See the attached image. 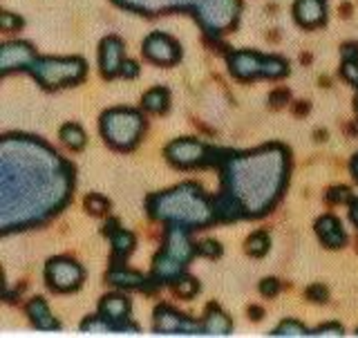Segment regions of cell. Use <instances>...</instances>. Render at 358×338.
<instances>
[{
    "label": "cell",
    "mask_w": 358,
    "mask_h": 338,
    "mask_svg": "<svg viewBox=\"0 0 358 338\" xmlns=\"http://www.w3.org/2000/svg\"><path fill=\"white\" fill-rule=\"evenodd\" d=\"M143 56L152 63H159V65H173L179 61V45L168 36V34L162 31H152L148 38L143 41Z\"/></svg>",
    "instance_id": "10"
},
{
    "label": "cell",
    "mask_w": 358,
    "mask_h": 338,
    "mask_svg": "<svg viewBox=\"0 0 358 338\" xmlns=\"http://www.w3.org/2000/svg\"><path fill=\"white\" fill-rule=\"evenodd\" d=\"M350 218H352V222L356 224V227H358V199H352L350 202Z\"/></svg>",
    "instance_id": "38"
},
{
    "label": "cell",
    "mask_w": 358,
    "mask_h": 338,
    "mask_svg": "<svg viewBox=\"0 0 358 338\" xmlns=\"http://www.w3.org/2000/svg\"><path fill=\"white\" fill-rule=\"evenodd\" d=\"M341 74L347 83L358 85V59H343Z\"/></svg>",
    "instance_id": "28"
},
{
    "label": "cell",
    "mask_w": 358,
    "mask_h": 338,
    "mask_svg": "<svg viewBox=\"0 0 358 338\" xmlns=\"http://www.w3.org/2000/svg\"><path fill=\"white\" fill-rule=\"evenodd\" d=\"M168 106H171V97H168V90L164 87H152L143 94V108L148 112L159 115V112L168 110Z\"/></svg>",
    "instance_id": "23"
},
{
    "label": "cell",
    "mask_w": 358,
    "mask_h": 338,
    "mask_svg": "<svg viewBox=\"0 0 358 338\" xmlns=\"http://www.w3.org/2000/svg\"><path fill=\"white\" fill-rule=\"evenodd\" d=\"M231 74L238 78H253V76H268L280 78L289 72L287 61L278 59V56H260L255 52H233L229 56Z\"/></svg>",
    "instance_id": "7"
},
{
    "label": "cell",
    "mask_w": 358,
    "mask_h": 338,
    "mask_svg": "<svg viewBox=\"0 0 358 338\" xmlns=\"http://www.w3.org/2000/svg\"><path fill=\"white\" fill-rule=\"evenodd\" d=\"M27 70L36 76V81L48 87H65V85H74L85 76V61L81 59H34Z\"/></svg>",
    "instance_id": "5"
},
{
    "label": "cell",
    "mask_w": 358,
    "mask_h": 338,
    "mask_svg": "<svg viewBox=\"0 0 358 338\" xmlns=\"http://www.w3.org/2000/svg\"><path fill=\"white\" fill-rule=\"evenodd\" d=\"M101 318L108 323L110 332H137L134 325H128V314H130V300L123 296H106L99 305Z\"/></svg>",
    "instance_id": "11"
},
{
    "label": "cell",
    "mask_w": 358,
    "mask_h": 338,
    "mask_svg": "<svg viewBox=\"0 0 358 338\" xmlns=\"http://www.w3.org/2000/svg\"><path fill=\"white\" fill-rule=\"evenodd\" d=\"M72 175L59 155L29 139L3 143V227L41 222L70 195Z\"/></svg>",
    "instance_id": "1"
},
{
    "label": "cell",
    "mask_w": 358,
    "mask_h": 338,
    "mask_svg": "<svg viewBox=\"0 0 358 338\" xmlns=\"http://www.w3.org/2000/svg\"><path fill=\"white\" fill-rule=\"evenodd\" d=\"M278 291H280V283H278L275 278H266V280H262V285H260V294H262V296L273 298V296H278Z\"/></svg>",
    "instance_id": "34"
},
{
    "label": "cell",
    "mask_w": 358,
    "mask_h": 338,
    "mask_svg": "<svg viewBox=\"0 0 358 338\" xmlns=\"http://www.w3.org/2000/svg\"><path fill=\"white\" fill-rule=\"evenodd\" d=\"M195 14L201 27L213 34V36H217V34L229 31L238 22L240 0H201Z\"/></svg>",
    "instance_id": "8"
},
{
    "label": "cell",
    "mask_w": 358,
    "mask_h": 338,
    "mask_svg": "<svg viewBox=\"0 0 358 338\" xmlns=\"http://www.w3.org/2000/svg\"><path fill=\"white\" fill-rule=\"evenodd\" d=\"M356 336H358V332H356Z\"/></svg>",
    "instance_id": "42"
},
{
    "label": "cell",
    "mask_w": 358,
    "mask_h": 338,
    "mask_svg": "<svg viewBox=\"0 0 358 338\" xmlns=\"http://www.w3.org/2000/svg\"><path fill=\"white\" fill-rule=\"evenodd\" d=\"M0 22H3V29L5 31H14L22 25V20L18 16H11L9 11H3V16H0Z\"/></svg>",
    "instance_id": "35"
},
{
    "label": "cell",
    "mask_w": 358,
    "mask_h": 338,
    "mask_svg": "<svg viewBox=\"0 0 358 338\" xmlns=\"http://www.w3.org/2000/svg\"><path fill=\"white\" fill-rule=\"evenodd\" d=\"M121 74L126 78H134L139 74V65L134 61H123V67H121Z\"/></svg>",
    "instance_id": "36"
},
{
    "label": "cell",
    "mask_w": 358,
    "mask_h": 338,
    "mask_svg": "<svg viewBox=\"0 0 358 338\" xmlns=\"http://www.w3.org/2000/svg\"><path fill=\"white\" fill-rule=\"evenodd\" d=\"M268 251V235L264 231H257L253 233L249 240H246V253L255 255V258H262Z\"/></svg>",
    "instance_id": "25"
},
{
    "label": "cell",
    "mask_w": 358,
    "mask_h": 338,
    "mask_svg": "<svg viewBox=\"0 0 358 338\" xmlns=\"http://www.w3.org/2000/svg\"><path fill=\"white\" fill-rule=\"evenodd\" d=\"M117 224L112 222L110 224V240H112V249H115V255L117 258H128L134 249V238H132V233L128 231H123V229H115Z\"/></svg>",
    "instance_id": "21"
},
{
    "label": "cell",
    "mask_w": 358,
    "mask_h": 338,
    "mask_svg": "<svg viewBox=\"0 0 358 338\" xmlns=\"http://www.w3.org/2000/svg\"><path fill=\"white\" fill-rule=\"evenodd\" d=\"M316 233L327 249H341V246H345V242H347L343 224L338 222V218H334V216H322L316 222Z\"/></svg>",
    "instance_id": "18"
},
{
    "label": "cell",
    "mask_w": 358,
    "mask_h": 338,
    "mask_svg": "<svg viewBox=\"0 0 358 338\" xmlns=\"http://www.w3.org/2000/svg\"><path fill=\"white\" fill-rule=\"evenodd\" d=\"M34 59H36V54L27 43H7L3 45V52H0V70H3V74H9L11 70H18V67L27 70Z\"/></svg>",
    "instance_id": "14"
},
{
    "label": "cell",
    "mask_w": 358,
    "mask_h": 338,
    "mask_svg": "<svg viewBox=\"0 0 358 338\" xmlns=\"http://www.w3.org/2000/svg\"><path fill=\"white\" fill-rule=\"evenodd\" d=\"M287 179V155L282 148L233 157L224 166L227 193L215 202V220L262 216L282 193Z\"/></svg>",
    "instance_id": "2"
},
{
    "label": "cell",
    "mask_w": 358,
    "mask_h": 338,
    "mask_svg": "<svg viewBox=\"0 0 358 338\" xmlns=\"http://www.w3.org/2000/svg\"><path fill=\"white\" fill-rule=\"evenodd\" d=\"M175 291L182 298H193L197 291H199V285H197V280L195 278H190V276H186V278H177V283H175Z\"/></svg>",
    "instance_id": "27"
},
{
    "label": "cell",
    "mask_w": 358,
    "mask_h": 338,
    "mask_svg": "<svg viewBox=\"0 0 358 338\" xmlns=\"http://www.w3.org/2000/svg\"><path fill=\"white\" fill-rule=\"evenodd\" d=\"M271 336H275V338H282V336L298 338V336H309V332H307L305 328H302L300 323H296V321H285Z\"/></svg>",
    "instance_id": "26"
},
{
    "label": "cell",
    "mask_w": 358,
    "mask_h": 338,
    "mask_svg": "<svg viewBox=\"0 0 358 338\" xmlns=\"http://www.w3.org/2000/svg\"><path fill=\"white\" fill-rule=\"evenodd\" d=\"M327 199L334 202V204H347V202H352V190L347 186H334L329 188Z\"/></svg>",
    "instance_id": "30"
},
{
    "label": "cell",
    "mask_w": 358,
    "mask_h": 338,
    "mask_svg": "<svg viewBox=\"0 0 358 338\" xmlns=\"http://www.w3.org/2000/svg\"><path fill=\"white\" fill-rule=\"evenodd\" d=\"M249 314H253V321H260L262 318V309H257V307H251Z\"/></svg>",
    "instance_id": "39"
},
{
    "label": "cell",
    "mask_w": 358,
    "mask_h": 338,
    "mask_svg": "<svg viewBox=\"0 0 358 338\" xmlns=\"http://www.w3.org/2000/svg\"><path fill=\"white\" fill-rule=\"evenodd\" d=\"M155 330L164 334H197L201 328L197 323L188 321L182 314H177L171 307H159L155 311Z\"/></svg>",
    "instance_id": "13"
},
{
    "label": "cell",
    "mask_w": 358,
    "mask_h": 338,
    "mask_svg": "<svg viewBox=\"0 0 358 338\" xmlns=\"http://www.w3.org/2000/svg\"><path fill=\"white\" fill-rule=\"evenodd\" d=\"M193 253H197V249H193V244H190L184 227L173 224V227L168 229L164 251L155 258V269H152L155 278L157 280H173V278L177 280L179 274L186 269L188 260L193 258Z\"/></svg>",
    "instance_id": "4"
},
{
    "label": "cell",
    "mask_w": 358,
    "mask_h": 338,
    "mask_svg": "<svg viewBox=\"0 0 358 338\" xmlns=\"http://www.w3.org/2000/svg\"><path fill=\"white\" fill-rule=\"evenodd\" d=\"M352 173L356 177V182H358V155L354 157V162H352Z\"/></svg>",
    "instance_id": "40"
},
{
    "label": "cell",
    "mask_w": 358,
    "mask_h": 338,
    "mask_svg": "<svg viewBox=\"0 0 358 338\" xmlns=\"http://www.w3.org/2000/svg\"><path fill=\"white\" fill-rule=\"evenodd\" d=\"M354 108H356V112H358V94H356V99H354Z\"/></svg>",
    "instance_id": "41"
},
{
    "label": "cell",
    "mask_w": 358,
    "mask_h": 338,
    "mask_svg": "<svg viewBox=\"0 0 358 338\" xmlns=\"http://www.w3.org/2000/svg\"><path fill=\"white\" fill-rule=\"evenodd\" d=\"M307 298L313 300V302H327L329 291L324 289L322 285H311V287L307 289Z\"/></svg>",
    "instance_id": "33"
},
{
    "label": "cell",
    "mask_w": 358,
    "mask_h": 338,
    "mask_svg": "<svg viewBox=\"0 0 358 338\" xmlns=\"http://www.w3.org/2000/svg\"><path fill=\"white\" fill-rule=\"evenodd\" d=\"M121 7L139 11V14H162L168 9H188L201 5V0H117Z\"/></svg>",
    "instance_id": "16"
},
{
    "label": "cell",
    "mask_w": 358,
    "mask_h": 338,
    "mask_svg": "<svg viewBox=\"0 0 358 338\" xmlns=\"http://www.w3.org/2000/svg\"><path fill=\"white\" fill-rule=\"evenodd\" d=\"M99 63H101V72L103 76L112 78L121 72L123 67V43L117 36H108L101 41V50H99Z\"/></svg>",
    "instance_id": "15"
},
{
    "label": "cell",
    "mask_w": 358,
    "mask_h": 338,
    "mask_svg": "<svg viewBox=\"0 0 358 338\" xmlns=\"http://www.w3.org/2000/svg\"><path fill=\"white\" fill-rule=\"evenodd\" d=\"M101 130L110 146H115L119 150H128L139 141L143 132V119L139 112L134 110H110L101 119Z\"/></svg>",
    "instance_id": "6"
},
{
    "label": "cell",
    "mask_w": 358,
    "mask_h": 338,
    "mask_svg": "<svg viewBox=\"0 0 358 338\" xmlns=\"http://www.w3.org/2000/svg\"><path fill=\"white\" fill-rule=\"evenodd\" d=\"M166 157H168V162L179 168H190L206 160V148H204V143H199L195 139H179L168 146Z\"/></svg>",
    "instance_id": "12"
},
{
    "label": "cell",
    "mask_w": 358,
    "mask_h": 338,
    "mask_svg": "<svg viewBox=\"0 0 358 338\" xmlns=\"http://www.w3.org/2000/svg\"><path fill=\"white\" fill-rule=\"evenodd\" d=\"M343 59H358V45L356 43H350L343 48Z\"/></svg>",
    "instance_id": "37"
},
{
    "label": "cell",
    "mask_w": 358,
    "mask_h": 338,
    "mask_svg": "<svg viewBox=\"0 0 358 338\" xmlns=\"http://www.w3.org/2000/svg\"><path fill=\"white\" fill-rule=\"evenodd\" d=\"M197 253L204 255V258H220L222 255V246L217 242H213V240H204V242L197 244Z\"/></svg>",
    "instance_id": "31"
},
{
    "label": "cell",
    "mask_w": 358,
    "mask_h": 338,
    "mask_svg": "<svg viewBox=\"0 0 358 338\" xmlns=\"http://www.w3.org/2000/svg\"><path fill=\"white\" fill-rule=\"evenodd\" d=\"M108 280L112 285L117 287H123V289H143L145 287V278L141 274H134V272H128V269H112L108 274Z\"/></svg>",
    "instance_id": "22"
},
{
    "label": "cell",
    "mask_w": 358,
    "mask_h": 338,
    "mask_svg": "<svg viewBox=\"0 0 358 338\" xmlns=\"http://www.w3.org/2000/svg\"><path fill=\"white\" fill-rule=\"evenodd\" d=\"M61 139H63V143L67 146V148L81 150L85 146V132L78 128L76 123H65V126L61 128Z\"/></svg>",
    "instance_id": "24"
},
{
    "label": "cell",
    "mask_w": 358,
    "mask_h": 338,
    "mask_svg": "<svg viewBox=\"0 0 358 338\" xmlns=\"http://www.w3.org/2000/svg\"><path fill=\"white\" fill-rule=\"evenodd\" d=\"M27 314H29L31 323L36 325L38 330H56V328H59V323L54 321V316L50 314V307L45 305L43 298H34L27 305Z\"/></svg>",
    "instance_id": "20"
},
{
    "label": "cell",
    "mask_w": 358,
    "mask_h": 338,
    "mask_svg": "<svg viewBox=\"0 0 358 338\" xmlns=\"http://www.w3.org/2000/svg\"><path fill=\"white\" fill-rule=\"evenodd\" d=\"M150 216L177 227H206L215 218V209L195 184H184L148 199Z\"/></svg>",
    "instance_id": "3"
},
{
    "label": "cell",
    "mask_w": 358,
    "mask_h": 338,
    "mask_svg": "<svg viewBox=\"0 0 358 338\" xmlns=\"http://www.w3.org/2000/svg\"><path fill=\"white\" fill-rule=\"evenodd\" d=\"M201 332H204L206 336H227L231 332V321L222 309L210 305L208 314H206V321H204V325H201Z\"/></svg>",
    "instance_id": "19"
},
{
    "label": "cell",
    "mask_w": 358,
    "mask_h": 338,
    "mask_svg": "<svg viewBox=\"0 0 358 338\" xmlns=\"http://www.w3.org/2000/svg\"><path fill=\"white\" fill-rule=\"evenodd\" d=\"M294 16L302 27H318L327 18L324 0H296Z\"/></svg>",
    "instance_id": "17"
},
{
    "label": "cell",
    "mask_w": 358,
    "mask_h": 338,
    "mask_svg": "<svg viewBox=\"0 0 358 338\" xmlns=\"http://www.w3.org/2000/svg\"><path fill=\"white\" fill-rule=\"evenodd\" d=\"M85 209H87V213H92V216H103V213L108 211V199L101 197V195H87Z\"/></svg>",
    "instance_id": "29"
},
{
    "label": "cell",
    "mask_w": 358,
    "mask_h": 338,
    "mask_svg": "<svg viewBox=\"0 0 358 338\" xmlns=\"http://www.w3.org/2000/svg\"><path fill=\"white\" fill-rule=\"evenodd\" d=\"M309 336H324V338H338V336H343V328L341 325H336V323H331V325H322V328H318V330H313Z\"/></svg>",
    "instance_id": "32"
},
{
    "label": "cell",
    "mask_w": 358,
    "mask_h": 338,
    "mask_svg": "<svg viewBox=\"0 0 358 338\" xmlns=\"http://www.w3.org/2000/svg\"><path fill=\"white\" fill-rule=\"evenodd\" d=\"M45 276H48V285L54 291H72L83 283V269L74 260L67 258H54L45 267Z\"/></svg>",
    "instance_id": "9"
}]
</instances>
